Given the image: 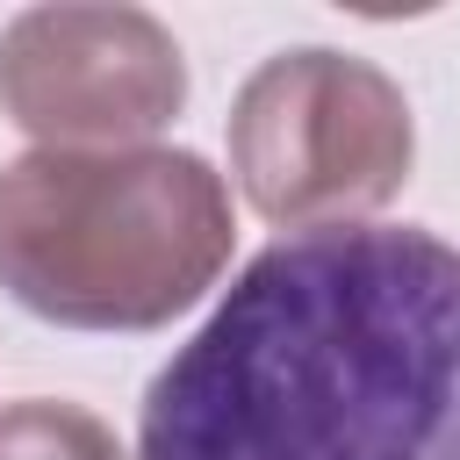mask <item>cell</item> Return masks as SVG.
<instances>
[{"label":"cell","mask_w":460,"mask_h":460,"mask_svg":"<svg viewBox=\"0 0 460 460\" xmlns=\"http://www.w3.org/2000/svg\"><path fill=\"white\" fill-rule=\"evenodd\" d=\"M137 460H460V252L417 223L273 237L151 374Z\"/></svg>","instance_id":"6da1fadb"},{"label":"cell","mask_w":460,"mask_h":460,"mask_svg":"<svg viewBox=\"0 0 460 460\" xmlns=\"http://www.w3.org/2000/svg\"><path fill=\"white\" fill-rule=\"evenodd\" d=\"M410 158L417 122L402 86L331 43L266 58L230 101V180L288 237L367 223L402 194Z\"/></svg>","instance_id":"3957f363"},{"label":"cell","mask_w":460,"mask_h":460,"mask_svg":"<svg viewBox=\"0 0 460 460\" xmlns=\"http://www.w3.org/2000/svg\"><path fill=\"white\" fill-rule=\"evenodd\" d=\"M230 187L201 151H22L0 165V288L58 331H165L230 266Z\"/></svg>","instance_id":"7a4b0ae2"},{"label":"cell","mask_w":460,"mask_h":460,"mask_svg":"<svg viewBox=\"0 0 460 460\" xmlns=\"http://www.w3.org/2000/svg\"><path fill=\"white\" fill-rule=\"evenodd\" d=\"M180 108L187 58L151 7L50 0L0 29V115L36 151H137Z\"/></svg>","instance_id":"277c9868"},{"label":"cell","mask_w":460,"mask_h":460,"mask_svg":"<svg viewBox=\"0 0 460 460\" xmlns=\"http://www.w3.org/2000/svg\"><path fill=\"white\" fill-rule=\"evenodd\" d=\"M0 460H129L122 438L58 395H22L0 410Z\"/></svg>","instance_id":"5b68a950"}]
</instances>
